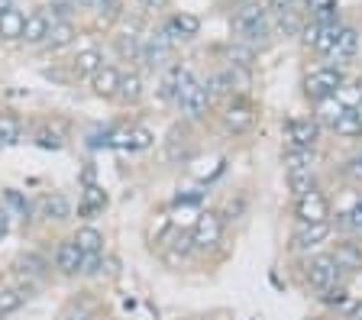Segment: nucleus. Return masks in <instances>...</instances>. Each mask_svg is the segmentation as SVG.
Masks as SVG:
<instances>
[{"instance_id":"obj_46","label":"nucleus","mask_w":362,"mask_h":320,"mask_svg":"<svg viewBox=\"0 0 362 320\" xmlns=\"http://www.w3.org/2000/svg\"><path fill=\"white\" fill-rule=\"evenodd\" d=\"M310 20H337V0H304Z\"/></svg>"},{"instance_id":"obj_4","label":"nucleus","mask_w":362,"mask_h":320,"mask_svg":"<svg viewBox=\"0 0 362 320\" xmlns=\"http://www.w3.org/2000/svg\"><path fill=\"white\" fill-rule=\"evenodd\" d=\"M197 155V139H194V130H191L188 120H178L168 126V133L162 136V162L172 168H181V165H191Z\"/></svg>"},{"instance_id":"obj_36","label":"nucleus","mask_w":362,"mask_h":320,"mask_svg":"<svg viewBox=\"0 0 362 320\" xmlns=\"http://www.w3.org/2000/svg\"><path fill=\"white\" fill-rule=\"evenodd\" d=\"M23 26H26V13L20 7H10L0 13V42H20Z\"/></svg>"},{"instance_id":"obj_31","label":"nucleus","mask_w":362,"mask_h":320,"mask_svg":"<svg viewBox=\"0 0 362 320\" xmlns=\"http://www.w3.org/2000/svg\"><path fill=\"white\" fill-rule=\"evenodd\" d=\"M23 136H26L23 117L16 114V110H10V107H0V139H4V146L23 143Z\"/></svg>"},{"instance_id":"obj_10","label":"nucleus","mask_w":362,"mask_h":320,"mask_svg":"<svg viewBox=\"0 0 362 320\" xmlns=\"http://www.w3.org/2000/svg\"><path fill=\"white\" fill-rule=\"evenodd\" d=\"M291 220L294 223H327L333 220V201L324 188H314L301 198H291Z\"/></svg>"},{"instance_id":"obj_32","label":"nucleus","mask_w":362,"mask_h":320,"mask_svg":"<svg viewBox=\"0 0 362 320\" xmlns=\"http://www.w3.org/2000/svg\"><path fill=\"white\" fill-rule=\"evenodd\" d=\"M333 230L339 237H359L362 239V198L356 201L353 207H346L343 213L333 217Z\"/></svg>"},{"instance_id":"obj_48","label":"nucleus","mask_w":362,"mask_h":320,"mask_svg":"<svg viewBox=\"0 0 362 320\" xmlns=\"http://www.w3.org/2000/svg\"><path fill=\"white\" fill-rule=\"evenodd\" d=\"M343 320H362V297L359 301H349V304L343 307Z\"/></svg>"},{"instance_id":"obj_44","label":"nucleus","mask_w":362,"mask_h":320,"mask_svg":"<svg viewBox=\"0 0 362 320\" xmlns=\"http://www.w3.org/2000/svg\"><path fill=\"white\" fill-rule=\"evenodd\" d=\"M339 178L349 182V184H362V149L353 153L349 159H343V165H339Z\"/></svg>"},{"instance_id":"obj_29","label":"nucleus","mask_w":362,"mask_h":320,"mask_svg":"<svg viewBox=\"0 0 362 320\" xmlns=\"http://www.w3.org/2000/svg\"><path fill=\"white\" fill-rule=\"evenodd\" d=\"M104 52H100L98 46H84V49H78L71 59H68V75L75 78V81H88L94 71L104 65Z\"/></svg>"},{"instance_id":"obj_23","label":"nucleus","mask_w":362,"mask_h":320,"mask_svg":"<svg viewBox=\"0 0 362 320\" xmlns=\"http://www.w3.org/2000/svg\"><path fill=\"white\" fill-rule=\"evenodd\" d=\"M162 30L168 32V39H172L175 46H178V42H191V39L201 36V16L188 13V10H178V13H172L165 23H162Z\"/></svg>"},{"instance_id":"obj_45","label":"nucleus","mask_w":362,"mask_h":320,"mask_svg":"<svg viewBox=\"0 0 362 320\" xmlns=\"http://www.w3.org/2000/svg\"><path fill=\"white\" fill-rule=\"evenodd\" d=\"M90 13L100 16V20H107V23H113V20H120L123 16V0H98Z\"/></svg>"},{"instance_id":"obj_39","label":"nucleus","mask_w":362,"mask_h":320,"mask_svg":"<svg viewBox=\"0 0 362 320\" xmlns=\"http://www.w3.org/2000/svg\"><path fill=\"white\" fill-rule=\"evenodd\" d=\"M317 107V114H314V120L324 126V130H333V123L339 120V114L346 110V104L339 100V94L337 97H327V100H320V104H314Z\"/></svg>"},{"instance_id":"obj_25","label":"nucleus","mask_w":362,"mask_h":320,"mask_svg":"<svg viewBox=\"0 0 362 320\" xmlns=\"http://www.w3.org/2000/svg\"><path fill=\"white\" fill-rule=\"evenodd\" d=\"M185 71H188V65L185 61H168L165 69L156 75V97L158 104H165L172 107L175 104V94H178V84L181 78H185Z\"/></svg>"},{"instance_id":"obj_3","label":"nucleus","mask_w":362,"mask_h":320,"mask_svg":"<svg viewBox=\"0 0 362 320\" xmlns=\"http://www.w3.org/2000/svg\"><path fill=\"white\" fill-rule=\"evenodd\" d=\"M301 278H304V285H308V291H314V297L324 295V291L333 288V285L346 282V275L337 268L330 252H310V256H301Z\"/></svg>"},{"instance_id":"obj_34","label":"nucleus","mask_w":362,"mask_h":320,"mask_svg":"<svg viewBox=\"0 0 362 320\" xmlns=\"http://www.w3.org/2000/svg\"><path fill=\"white\" fill-rule=\"evenodd\" d=\"M113 52H117V59L120 61H129V65H139V52H143V36L139 32H117L113 36Z\"/></svg>"},{"instance_id":"obj_33","label":"nucleus","mask_w":362,"mask_h":320,"mask_svg":"<svg viewBox=\"0 0 362 320\" xmlns=\"http://www.w3.org/2000/svg\"><path fill=\"white\" fill-rule=\"evenodd\" d=\"M30 143L45 149V153H62L65 149V133L59 126H52V123H39L36 130L30 133Z\"/></svg>"},{"instance_id":"obj_22","label":"nucleus","mask_w":362,"mask_h":320,"mask_svg":"<svg viewBox=\"0 0 362 320\" xmlns=\"http://www.w3.org/2000/svg\"><path fill=\"white\" fill-rule=\"evenodd\" d=\"M0 201L7 204L10 217L20 220L23 230H30L33 223H36V201H33L30 194H23L20 188H0Z\"/></svg>"},{"instance_id":"obj_28","label":"nucleus","mask_w":362,"mask_h":320,"mask_svg":"<svg viewBox=\"0 0 362 320\" xmlns=\"http://www.w3.org/2000/svg\"><path fill=\"white\" fill-rule=\"evenodd\" d=\"M110 143L123 146V149H129V153H146V149L156 146V133H152L149 126H143V123H129V126H123L120 133H113Z\"/></svg>"},{"instance_id":"obj_54","label":"nucleus","mask_w":362,"mask_h":320,"mask_svg":"<svg viewBox=\"0 0 362 320\" xmlns=\"http://www.w3.org/2000/svg\"><path fill=\"white\" fill-rule=\"evenodd\" d=\"M0 149H4V139H0Z\"/></svg>"},{"instance_id":"obj_41","label":"nucleus","mask_w":362,"mask_h":320,"mask_svg":"<svg viewBox=\"0 0 362 320\" xmlns=\"http://www.w3.org/2000/svg\"><path fill=\"white\" fill-rule=\"evenodd\" d=\"M333 133L343 136V139H362V126H359V120H356L353 107H346V110L339 114V120L333 123Z\"/></svg>"},{"instance_id":"obj_9","label":"nucleus","mask_w":362,"mask_h":320,"mask_svg":"<svg viewBox=\"0 0 362 320\" xmlns=\"http://www.w3.org/2000/svg\"><path fill=\"white\" fill-rule=\"evenodd\" d=\"M333 220L327 223H294L291 237H288V252L291 256H310V252H320L327 243L333 239Z\"/></svg>"},{"instance_id":"obj_27","label":"nucleus","mask_w":362,"mask_h":320,"mask_svg":"<svg viewBox=\"0 0 362 320\" xmlns=\"http://www.w3.org/2000/svg\"><path fill=\"white\" fill-rule=\"evenodd\" d=\"M52 13L45 7H36L26 13V26H23V46H42L45 39H49V32H52Z\"/></svg>"},{"instance_id":"obj_20","label":"nucleus","mask_w":362,"mask_h":320,"mask_svg":"<svg viewBox=\"0 0 362 320\" xmlns=\"http://www.w3.org/2000/svg\"><path fill=\"white\" fill-rule=\"evenodd\" d=\"M110 207V194H107L100 184H84L81 194H78V207H75V217L81 223H90L104 217V211Z\"/></svg>"},{"instance_id":"obj_7","label":"nucleus","mask_w":362,"mask_h":320,"mask_svg":"<svg viewBox=\"0 0 362 320\" xmlns=\"http://www.w3.org/2000/svg\"><path fill=\"white\" fill-rule=\"evenodd\" d=\"M259 123V107L249 100V94H236L223 104L220 110V126H223L230 136H246V133L256 130Z\"/></svg>"},{"instance_id":"obj_2","label":"nucleus","mask_w":362,"mask_h":320,"mask_svg":"<svg viewBox=\"0 0 362 320\" xmlns=\"http://www.w3.org/2000/svg\"><path fill=\"white\" fill-rule=\"evenodd\" d=\"M175 110L181 114V120L188 123H201L204 117L214 110V94L211 88H207V81L204 78H197L194 71H185V78H181L178 84V94H175Z\"/></svg>"},{"instance_id":"obj_11","label":"nucleus","mask_w":362,"mask_h":320,"mask_svg":"<svg viewBox=\"0 0 362 320\" xmlns=\"http://www.w3.org/2000/svg\"><path fill=\"white\" fill-rule=\"evenodd\" d=\"M262 4L272 16V32H275V36H285V39L301 36L304 13H301V4H298V0H262Z\"/></svg>"},{"instance_id":"obj_6","label":"nucleus","mask_w":362,"mask_h":320,"mask_svg":"<svg viewBox=\"0 0 362 320\" xmlns=\"http://www.w3.org/2000/svg\"><path fill=\"white\" fill-rule=\"evenodd\" d=\"M226 237V220L220 207H207V211H197L194 223H191V243H194L197 256H207V252L220 249Z\"/></svg>"},{"instance_id":"obj_43","label":"nucleus","mask_w":362,"mask_h":320,"mask_svg":"<svg viewBox=\"0 0 362 320\" xmlns=\"http://www.w3.org/2000/svg\"><path fill=\"white\" fill-rule=\"evenodd\" d=\"M317 301H320V304H324V307H339V311H343V307L349 304L346 282H339V285H333V288H327L324 295H317Z\"/></svg>"},{"instance_id":"obj_14","label":"nucleus","mask_w":362,"mask_h":320,"mask_svg":"<svg viewBox=\"0 0 362 320\" xmlns=\"http://www.w3.org/2000/svg\"><path fill=\"white\" fill-rule=\"evenodd\" d=\"M324 136V126L314 120V117H288L281 123V139H285V149H317Z\"/></svg>"},{"instance_id":"obj_13","label":"nucleus","mask_w":362,"mask_h":320,"mask_svg":"<svg viewBox=\"0 0 362 320\" xmlns=\"http://www.w3.org/2000/svg\"><path fill=\"white\" fill-rule=\"evenodd\" d=\"M49 259H52L55 278H65V282H75V278H81L84 252L78 249V243H75L71 237L55 239V243H52V252H49Z\"/></svg>"},{"instance_id":"obj_30","label":"nucleus","mask_w":362,"mask_h":320,"mask_svg":"<svg viewBox=\"0 0 362 320\" xmlns=\"http://www.w3.org/2000/svg\"><path fill=\"white\" fill-rule=\"evenodd\" d=\"M68 237L75 239L84 256H104L107 252V233L100 227H94V223H78Z\"/></svg>"},{"instance_id":"obj_21","label":"nucleus","mask_w":362,"mask_h":320,"mask_svg":"<svg viewBox=\"0 0 362 320\" xmlns=\"http://www.w3.org/2000/svg\"><path fill=\"white\" fill-rule=\"evenodd\" d=\"M120 75H123V69L120 65H113V61H104L94 75L88 78V88H90V94L98 100H117V88H120Z\"/></svg>"},{"instance_id":"obj_50","label":"nucleus","mask_w":362,"mask_h":320,"mask_svg":"<svg viewBox=\"0 0 362 320\" xmlns=\"http://www.w3.org/2000/svg\"><path fill=\"white\" fill-rule=\"evenodd\" d=\"M353 110H356V120H359V126H362V100H356Z\"/></svg>"},{"instance_id":"obj_26","label":"nucleus","mask_w":362,"mask_h":320,"mask_svg":"<svg viewBox=\"0 0 362 320\" xmlns=\"http://www.w3.org/2000/svg\"><path fill=\"white\" fill-rule=\"evenodd\" d=\"M146 100V75L139 69H127L120 75V88H117V100L120 107H139Z\"/></svg>"},{"instance_id":"obj_19","label":"nucleus","mask_w":362,"mask_h":320,"mask_svg":"<svg viewBox=\"0 0 362 320\" xmlns=\"http://www.w3.org/2000/svg\"><path fill=\"white\" fill-rule=\"evenodd\" d=\"M337 262V268L343 275H356L362 272V239L359 237H337V243H330L327 249Z\"/></svg>"},{"instance_id":"obj_17","label":"nucleus","mask_w":362,"mask_h":320,"mask_svg":"<svg viewBox=\"0 0 362 320\" xmlns=\"http://www.w3.org/2000/svg\"><path fill=\"white\" fill-rule=\"evenodd\" d=\"M55 320H104V304L90 288H81L68 295V301L59 307Z\"/></svg>"},{"instance_id":"obj_49","label":"nucleus","mask_w":362,"mask_h":320,"mask_svg":"<svg viewBox=\"0 0 362 320\" xmlns=\"http://www.w3.org/2000/svg\"><path fill=\"white\" fill-rule=\"evenodd\" d=\"M136 7H143V10H165L168 0H136Z\"/></svg>"},{"instance_id":"obj_24","label":"nucleus","mask_w":362,"mask_h":320,"mask_svg":"<svg viewBox=\"0 0 362 320\" xmlns=\"http://www.w3.org/2000/svg\"><path fill=\"white\" fill-rule=\"evenodd\" d=\"M359 49H362V32L356 26H339V36H337V46H333V65L337 69H346L359 59Z\"/></svg>"},{"instance_id":"obj_15","label":"nucleus","mask_w":362,"mask_h":320,"mask_svg":"<svg viewBox=\"0 0 362 320\" xmlns=\"http://www.w3.org/2000/svg\"><path fill=\"white\" fill-rule=\"evenodd\" d=\"M75 217V204L65 191H45L36 198V220L45 227H62Z\"/></svg>"},{"instance_id":"obj_53","label":"nucleus","mask_w":362,"mask_h":320,"mask_svg":"<svg viewBox=\"0 0 362 320\" xmlns=\"http://www.w3.org/2000/svg\"><path fill=\"white\" fill-rule=\"evenodd\" d=\"M310 320H327V317H310Z\"/></svg>"},{"instance_id":"obj_52","label":"nucleus","mask_w":362,"mask_h":320,"mask_svg":"<svg viewBox=\"0 0 362 320\" xmlns=\"http://www.w3.org/2000/svg\"><path fill=\"white\" fill-rule=\"evenodd\" d=\"M356 100H362V78L356 81Z\"/></svg>"},{"instance_id":"obj_18","label":"nucleus","mask_w":362,"mask_h":320,"mask_svg":"<svg viewBox=\"0 0 362 320\" xmlns=\"http://www.w3.org/2000/svg\"><path fill=\"white\" fill-rule=\"evenodd\" d=\"M36 295H39V285L20 282V278L0 285V320H7V317H13L16 311H23Z\"/></svg>"},{"instance_id":"obj_8","label":"nucleus","mask_w":362,"mask_h":320,"mask_svg":"<svg viewBox=\"0 0 362 320\" xmlns=\"http://www.w3.org/2000/svg\"><path fill=\"white\" fill-rule=\"evenodd\" d=\"M343 84H346L343 69H337V65H317V69H310L308 75H304L301 88L310 104H320V100H327V97H337Z\"/></svg>"},{"instance_id":"obj_51","label":"nucleus","mask_w":362,"mask_h":320,"mask_svg":"<svg viewBox=\"0 0 362 320\" xmlns=\"http://www.w3.org/2000/svg\"><path fill=\"white\" fill-rule=\"evenodd\" d=\"M13 7V0H0V13H4V10H10Z\"/></svg>"},{"instance_id":"obj_38","label":"nucleus","mask_w":362,"mask_h":320,"mask_svg":"<svg viewBox=\"0 0 362 320\" xmlns=\"http://www.w3.org/2000/svg\"><path fill=\"white\" fill-rule=\"evenodd\" d=\"M281 165H285V175L288 172H317V149H285Z\"/></svg>"},{"instance_id":"obj_37","label":"nucleus","mask_w":362,"mask_h":320,"mask_svg":"<svg viewBox=\"0 0 362 320\" xmlns=\"http://www.w3.org/2000/svg\"><path fill=\"white\" fill-rule=\"evenodd\" d=\"M75 39H78V26L71 23V20H59V23H52V32H49V39L42 42V49L62 52V49H68Z\"/></svg>"},{"instance_id":"obj_12","label":"nucleus","mask_w":362,"mask_h":320,"mask_svg":"<svg viewBox=\"0 0 362 320\" xmlns=\"http://www.w3.org/2000/svg\"><path fill=\"white\" fill-rule=\"evenodd\" d=\"M175 55V42L168 39V32L158 26V30H152V32H146L143 36V52H139V71H162L168 65V61H175L172 59Z\"/></svg>"},{"instance_id":"obj_35","label":"nucleus","mask_w":362,"mask_h":320,"mask_svg":"<svg viewBox=\"0 0 362 320\" xmlns=\"http://www.w3.org/2000/svg\"><path fill=\"white\" fill-rule=\"evenodd\" d=\"M223 65H230V69H252V61H256V49L246 46V42H240V39H233V42H226L223 49Z\"/></svg>"},{"instance_id":"obj_55","label":"nucleus","mask_w":362,"mask_h":320,"mask_svg":"<svg viewBox=\"0 0 362 320\" xmlns=\"http://www.w3.org/2000/svg\"><path fill=\"white\" fill-rule=\"evenodd\" d=\"M104 320H113V317H104Z\"/></svg>"},{"instance_id":"obj_42","label":"nucleus","mask_w":362,"mask_h":320,"mask_svg":"<svg viewBox=\"0 0 362 320\" xmlns=\"http://www.w3.org/2000/svg\"><path fill=\"white\" fill-rule=\"evenodd\" d=\"M220 213H223L226 227H230V223H233V220H243V217H246V213H249V198H246V194H243V191H236L233 198L226 201V207H220Z\"/></svg>"},{"instance_id":"obj_1","label":"nucleus","mask_w":362,"mask_h":320,"mask_svg":"<svg viewBox=\"0 0 362 320\" xmlns=\"http://www.w3.org/2000/svg\"><path fill=\"white\" fill-rule=\"evenodd\" d=\"M230 26H233V36L252 49L269 46L272 36H275V32H272L269 10H265V4H259V0H243L240 7L233 10V16H230Z\"/></svg>"},{"instance_id":"obj_40","label":"nucleus","mask_w":362,"mask_h":320,"mask_svg":"<svg viewBox=\"0 0 362 320\" xmlns=\"http://www.w3.org/2000/svg\"><path fill=\"white\" fill-rule=\"evenodd\" d=\"M285 184H288V191H291V198H301L308 191L320 188V184H317V172H288Z\"/></svg>"},{"instance_id":"obj_16","label":"nucleus","mask_w":362,"mask_h":320,"mask_svg":"<svg viewBox=\"0 0 362 320\" xmlns=\"http://www.w3.org/2000/svg\"><path fill=\"white\" fill-rule=\"evenodd\" d=\"M339 26H343L339 20H310V23H304V30H301V42L310 49V52L330 59L333 46H337V36H339Z\"/></svg>"},{"instance_id":"obj_5","label":"nucleus","mask_w":362,"mask_h":320,"mask_svg":"<svg viewBox=\"0 0 362 320\" xmlns=\"http://www.w3.org/2000/svg\"><path fill=\"white\" fill-rule=\"evenodd\" d=\"M10 278H20V282H33L42 288L45 282H52L55 272H52V259L49 252L39 249V246H30V249H20L10 259Z\"/></svg>"},{"instance_id":"obj_47","label":"nucleus","mask_w":362,"mask_h":320,"mask_svg":"<svg viewBox=\"0 0 362 320\" xmlns=\"http://www.w3.org/2000/svg\"><path fill=\"white\" fill-rule=\"evenodd\" d=\"M10 233H13V217H10L7 204L0 201V239H7Z\"/></svg>"}]
</instances>
